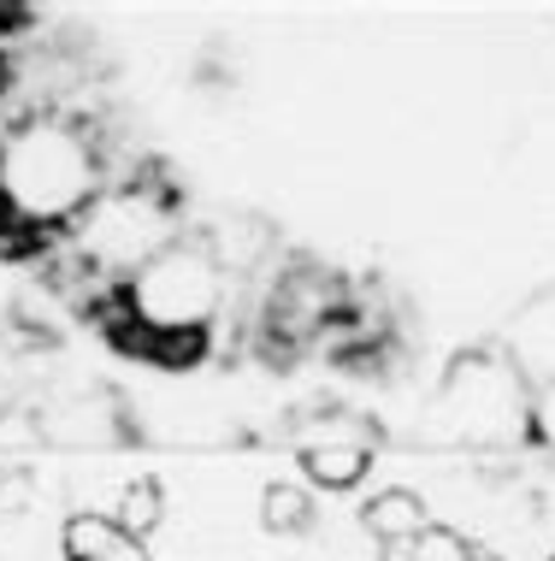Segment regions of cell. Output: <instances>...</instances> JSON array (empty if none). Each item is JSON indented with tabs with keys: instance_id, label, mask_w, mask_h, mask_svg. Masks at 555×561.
<instances>
[{
	"instance_id": "cell-1",
	"label": "cell",
	"mask_w": 555,
	"mask_h": 561,
	"mask_svg": "<svg viewBox=\"0 0 555 561\" xmlns=\"http://www.w3.org/2000/svg\"><path fill=\"white\" fill-rule=\"evenodd\" d=\"M95 202V148L78 125L30 118L0 142V214L12 225H71Z\"/></svg>"
},
{
	"instance_id": "cell-2",
	"label": "cell",
	"mask_w": 555,
	"mask_h": 561,
	"mask_svg": "<svg viewBox=\"0 0 555 561\" xmlns=\"http://www.w3.org/2000/svg\"><path fill=\"white\" fill-rule=\"evenodd\" d=\"M125 313L148 331H207L219 308V261L207 242H166L125 284Z\"/></svg>"
},
{
	"instance_id": "cell-3",
	"label": "cell",
	"mask_w": 555,
	"mask_h": 561,
	"mask_svg": "<svg viewBox=\"0 0 555 561\" xmlns=\"http://www.w3.org/2000/svg\"><path fill=\"white\" fill-rule=\"evenodd\" d=\"M372 467V444L367 437H349L343 426H325L313 444L302 449V473L320 484V491H355Z\"/></svg>"
},
{
	"instance_id": "cell-4",
	"label": "cell",
	"mask_w": 555,
	"mask_h": 561,
	"mask_svg": "<svg viewBox=\"0 0 555 561\" xmlns=\"http://www.w3.org/2000/svg\"><path fill=\"white\" fill-rule=\"evenodd\" d=\"M361 526L390 550V543H414V538L431 526V514H426V496H419V491H402V484H396V491H379V496L361 508Z\"/></svg>"
},
{
	"instance_id": "cell-5",
	"label": "cell",
	"mask_w": 555,
	"mask_h": 561,
	"mask_svg": "<svg viewBox=\"0 0 555 561\" xmlns=\"http://www.w3.org/2000/svg\"><path fill=\"white\" fill-rule=\"evenodd\" d=\"M118 520L113 514H95V508H78L66 514V526H59V556L66 561H107L118 550Z\"/></svg>"
},
{
	"instance_id": "cell-6",
	"label": "cell",
	"mask_w": 555,
	"mask_h": 561,
	"mask_svg": "<svg viewBox=\"0 0 555 561\" xmlns=\"http://www.w3.org/2000/svg\"><path fill=\"white\" fill-rule=\"evenodd\" d=\"M113 520H118V533L125 538H137L148 543L160 533V520H166V491H160V479H130L125 491H118V508H113Z\"/></svg>"
},
{
	"instance_id": "cell-7",
	"label": "cell",
	"mask_w": 555,
	"mask_h": 561,
	"mask_svg": "<svg viewBox=\"0 0 555 561\" xmlns=\"http://www.w3.org/2000/svg\"><path fill=\"white\" fill-rule=\"evenodd\" d=\"M308 520H313V503H308V491L302 484H266L261 491V526L266 533H308Z\"/></svg>"
},
{
	"instance_id": "cell-8",
	"label": "cell",
	"mask_w": 555,
	"mask_h": 561,
	"mask_svg": "<svg viewBox=\"0 0 555 561\" xmlns=\"http://www.w3.org/2000/svg\"><path fill=\"white\" fill-rule=\"evenodd\" d=\"M30 491H36V479H30L24 467L19 473H0V514H19L30 503Z\"/></svg>"
},
{
	"instance_id": "cell-9",
	"label": "cell",
	"mask_w": 555,
	"mask_h": 561,
	"mask_svg": "<svg viewBox=\"0 0 555 561\" xmlns=\"http://www.w3.org/2000/svg\"><path fill=\"white\" fill-rule=\"evenodd\" d=\"M24 24H30V7H12V0H0V42L19 36Z\"/></svg>"
},
{
	"instance_id": "cell-10",
	"label": "cell",
	"mask_w": 555,
	"mask_h": 561,
	"mask_svg": "<svg viewBox=\"0 0 555 561\" xmlns=\"http://www.w3.org/2000/svg\"><path fill=\"white\" fill-rule=\"evenodd\" d=\"M107 561H154V556H148V543H137V538H118V550Z\"/></svg>"
},
{
	"instance_id": "cell-11",
	"label": "cell",
	"mask_w": 555,
	"mask_h": 561,
	"mask_svg": "<svg viewBox=\"0 0 555 561\" xmlns=\"http://www.w3.org/2000/svg\"><path fill=\"white\" fill-rule=\"evenodd\" d=\"M7 83H12V66H7V59H0V95H7Z\"/></svg>"
}]
</instances>
